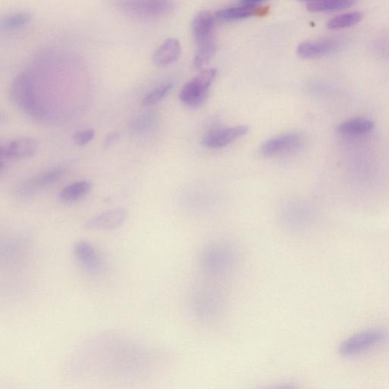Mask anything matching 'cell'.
<instances>
[{
	"label": "cell",
	"instance_id": "cell-1",
	"mask_svg": "<svg viewBox=\"0 0 389 389\" xmlns=\"http://www.w3.org/2000/svg\"><path fill=\"white\" fill-rule=\"evenodd\" d=\"M154 359V353L141 344L118 335H103L76 352L71 372L84 377H139L149 370Z\"/></svg>",
	"mask_w": 389,
	"mask_h": 389
},
{
	"label": "cell",
	"instance_id": "cell-2",
	"mask_svg": "<svg viewBox=\"0 0 389 389\" xmlns=\"http://www.w3.org/2000/svg\"><path fill=\"white\" fill-rule=\"evenodd\" d=\"M189 311L197 321L205 324L219 322L224 315L226 302L224 295L212 287H199L189 297Z\"/></svg>",
	"mask_w": 389,
	"mask_h": 389
},
{
	"label": "cell",
	"instance_id": "cell-3",
	"mask_svg": "<svg viewBox=\"0 0 389 389\" xmlns=\"http://www.w3.org/2000/svg\"><path fill=\"white\" fill-rule=\"evenodd\" d=\"M236 251L232 245L214 243L207 247L199 257V266L206 276L217 278L226 275L234 267Z\"/></svg>",
	"mask_w": 389,
	"mask_h": 389
},
{
	"label": "cell",
	"instance_id": "cell-4",
	"mask_svg": "<svg viewBox=\"0 0 389 389\" xmlns=\"http://www.w3.org/2000/svg\"><path fill=\"white\" fill-rule=\"evenodd\" d=\"M9 96L14 105L30 116L37 118L43 115L41 108L36 102L34 85L30 76L21 74L14 78L10 86Z\"/></svg>",
	"mask_w": 389,
	"mask_h": 389
},
{
	"label": "cell",
	"instance_id": "cell-5",
	"mask_svg": "<svg viewBox=\"0 0 389 389\" xmlns=\"http://www.w3.org/2000/svg\"><path fill=\"white\" fill-rule=\"evenodd\" d=\"M120 10L129 17L140 20H154L174 9L171 0H122Z\"/></svg>",
	"mask_w": 389,
	"mask_h": 389
},
{
	"label": "cell",
	"instance_id": "cell-6",
	"mask_svg": "<svg viewBox=\"0 0 389 389\" xmlns=\"http://www.w3.org/2000/svg\"><path fill=\"white\" fill-rule=\"evenodd\" d=\"M217 76V70L213 68L201 70L189 82H187L179 93V99L186 107H199L205 102L211 87Z\"/></svg>",
	"mask_w": 389,
	"mask_h": 389
},
{
	"label": "cell",
	"instance_id": "cell-7",
	"mask_svg": "<svg viewBox=\"0 0 389 389\" xmlns=\"http://www.w3.org/2000/svg\"><path fill=\"white\" fill-rule=\"evenodd\" d=\"M389 337L384 329H372L362 331L345 340L340 347V353L344 357H354L363 354L383 344Z\"/></svg>",
	"mask_w": 389,
	"mask_h": 389
},
{
	"label": "cell",
	"instance_id": "cell-8",
	"mask_svg": "<svg viewBox=\"0 0 389 389\" xmlns=\"http://www.w3.org/2000/svg\"><path fill=\"white\" fill-rule=\"evenodd\" d=\"M74 254L82 269L91 275L98 276L104 271V262L98 249L88 241H79L75 245Z\"/></svg>",
	"mask_w": 389,
	"mask_h": 389
},
{
	"label": "cell",
	"instance_id": "cell-9",
	"mask_svg": "<svg viewBox=\"0 0 389 389\" xmlns=\"http://www.w3.org/2000/svg\"><path fill=\"white\" fill-rule=\"evenodd\" d=\"M302 144V137L296 133H286L265 142L261 147V153L267 157H277L292 153Z\"/></svg>",
	"mask_w": 389,
	"mask_h": 389
},
{
	"label": "cell",
	"instance_id": "cell-10",
	"mask_svg": "<svg viewBox=\"0 0 389 389\" xmlns=\"http://www.w3.org/2000/svg\"><path fill=\"white\" fill-rule=\"evenodd\" d=\"M249 127L238 126L221 129H217L207 133L203 138V145L208 148H221L230 145L242 136L247 134Z\"/></svg>",
	"mask_w": 389,
	"mask_h": 389
},
{
	"label": "cell",
	"instance_id": "cell-11",
	"mask_svg": "<svg viewBox=\"0 0 389 389\" xmlns=\"http://www.w3.org/2000/svg\"><path fill=\"white\" fill-rule=\"evenodd\" d=\"M37 141L32 138H19L3 144L1 146L3 159L21 160L30 158L37 153Z\"/></svg>",
	"mask_w": 389,
	"mask_h": 389
},
{
	"label": "cell",
	"instance_id": "cell-12",
	"mask_svg": "<svg viewBox=\"0 0 389 389\" xmlns=\"http://www.w3.org/2000/svg\"><path fill=\"white\" fill-rule=\"evenodd\" d=\"M126 212L122 208H114L100 213L85 223L84 227L89 230H112L124 224Z\"/></svg>",
	"mask_w": 389,
	"mask_h": 389
},
{
	"label": "cell",
	"instance_id": "cell-13",
	"mask_svg": "<svg viewBox=\"0 0 389 389\" xmlns=\"http://www.w3.org/2000/svg\"><path fill=\"white\" fill-rule=\"evenodd\" d=\"M192 26L197 45L214 38V16L210 12H199L194 18Z\"/></svg>",
	"mask_w": 389,
	"mask_h": 389
},
{
	"label": "cell",
	"instance_id": "cell-14",
	"mask_svg": "<svg viewBox=\"0 0 389 389\" xmlns=\"http://www.w3.org/2000/svg\"><path fill=\"white\" fill-rule=\"evenodd\" d=\"M180 53H181V47L179 41L175 38H168L155 49L153 60L155 66L166 67L176 62Z\"/></svg>",
	"mask_w": 389,
	"mask_h": 389
},
{
	"label": "cell",
	"instance_id": "cell-15",
	"mask_svg": "<svg viewBox=\"0 0 389 389\" xmlns=\"http://www.w3.org/2000/svg\"><path fill=\"white\" fill-rule=\"evenodd\" d=\"M337 47V43L335 41L305 42L298 46L297 54L302 59H314L334 52Z\"/></svg>",
	"mask_w": 389,
	"mask_h": 389
},
{
	"label": "cell",
	"instance_id": "cell-16",
	"mask_svg": "<svg viewBox=\"0 0 389 389\" xmlns=\"http://www.w3.org/2000/svg\"><path fill=\"white\" fill-rule=\"evenodd\" d=\"M65 175V170L61 168H54L35 176L30 181L21 187V192L30 193L45 188L58 181Z\"/></svg>",
	"mask_w": 389,
	"mask_h": 389
},
{
	"label": "cell",
	"instance_id": "cell-17",
	"mask_svg": "<svg viewBox=\"0 0 389 389\" xmlns=\"http://www.w3.org/2000/svg\"><path fill=\"white\" fill-rule=\"evenodd\" d=\"M374 122L366 118H354L342 122L337 127V132L346 135H362L373 131Z\"/></svg>",
	"mask_w": 389,
	"mask_h": 389
},
{
	"label": "cell",
	"instance_id": "cell-18",
	"mask_svg": "<svg viewBox=\"0 0 389 389\" xmlns=\"http://www.w3.org/2000/svg\"><path fill=\"white\" fill-rule=\"evenodd\" d=\"M91 184L87 180L75 182L65 187L60 193V199L65 203H74L87 196Z\"/></svg>",
	"mask_w": 389,
	"mask_h": 389
},
{
	"label": "cell",
	"instance_id": "cell-19",
	"mask_svg": "<svg viewBox=\"0 0 389 389\" xmlns=\"http://www.w3.org/2000/svg\"><path fill=\"white\" fill-rule=\"evenodd\" d=\"M33 20V15L28 12H18L10 14L0 20V30L12 32L20 30L30 25Z\"/></svg>",
	"mask_w": 389,
	"mask_h": 389
},
{
	"label": "cell",
	"instance_id": "cell-20",
	"mask_svg": "<svg viewBox=\"0 0 389 389\" xmlns=\"http://www.w3.org/2000/svg\"><path fill=\"white\" fill-rule=\"evenodd\" d=\"M258 14L256 6L243 5L238 7H230V8L221 10L216 12L215 16L219 20L225 21H234L247 19Z\"/></svg>",
	"mask_w": 389,
	"mask_h": 389
},
{
	"label": "cell",
	"instance_id": "cell-21",
	"mask_svg": "<svg viewBox=\"0 0 389 389\" xmlns=\"http://www.w3.org/2000/svg\"><path fill=\"white\" fill-rule=\"evenodd\" d=\"M355 4V0H315L307 5V10L312 12H326L349 8Z\"/></svg>",
	"mask_w": 389,
	"mask_h": 389
},
{
	"label": "cell",
	"instance_id": "cell-22",
	"mask_svg": "<svg viewBox=\"0 0 389 389\" xmlns=\"http://www.w3.org/2000/svg\"><path fill=\"white\" fill-rule=\"evenodd\" d=\"M216 50L214 38L203 43L198 45L196 54H194L192 66L194 69L199 70L210 61Z\"/></svg>",
	"mask_w": 389,
	"mask_h": 389
},
{
	"label": "cell",
	"instance_id": "cell-23",
	"mask_svg": "<svg viewBox=\"0 0 389 389\" xmlns=\"http://www.w3.org/2000/svg\"><path fill=\"white\" fill-rule=\"evenodd\" d=\"M363 18V13L359 12L342 14L329 21L327 27L330 30H343L358 24Z\"/></svg>",
	"mask_w": 389,
	"mask_h": 389
},
{
	"label": "cell",
	"instance_id": "cell-24",
	"mask_svg": "<svg viewBox=\"0 0 389 389\" xmlns=\"http://www.w3.org/2000/svg\"><path fill=\"white\" fill-rule=\"evenodd\" d=\"M173 85H174L172 82H165L158 85L157 87L150 91L143 98L142 104L146 107H150L159 103L162 100L168 95V93L173 88Z\"/></svg>",
	"mask_w": 389,
	"mask_h": 389
},
{
	"label": "cell",
	"instance_id": "cell-25",
	"mask_svg": "<svg viewBox=\"0 0 389 389\" xmlns=\"http://www.w3.org/2000/svg\"><path fill=\"white\" fill-rule=\"evenodd\" d=\"M155 119L153 115L142 114L134 120L131 125V131L135 134L146 133L153 127Z\"/></svg>",
	"mask_w": 389,
	"mask_h": 389
},
{
	"label": "cell",
	"instance_id": "cell-26",
	"mask_svg": "<svg viewBox=\"0 0 389 389\" xmlns=\"http://www.w3.org/2000/svg\"><path fill=\"white\" fill-rule=\"evenodd\" d=\"M96 133L95 129H82L76 132L73 135L74 142L79 146L87 145L96 138Z\"/></svg>",
	"mask_w": 389,
	"mask_h": 389
},
{
	"label": "cell",
	"instance_id": "cell-27",
	"mask_svg": "<svg viewBox=\"0 0 389 389\" xmlns=\"http://www.w3.org/2000/svg\"><path fill=\"white\" fill-rule=\"evenodd\" d=\"M119 139V134L118 133H112L107 136L104 145L105 147H110L115 142Z\"/></svg>",
	"mask_w": 389,
	"mask_h": 389
},
{
	"label": "cell",
	"instance_id": "cell-28",
	"mask_svg": "<svg viewBox=\"0 0 389 389\" xmlns=\"http://www.w3.org/2000/svg\"><path fill=\"white\" fill-rule=\"evenodd\" d=\"M265 1H268V0H241V3L243 5L255 7L256 5Z\"/></svg>",
	"mask_w": 389,
	"mask_h": 389
},
{
	"label": "cell",
	"instance_id": "cell-29",
	"mask_svg": "<svg viewBox=\"0 0 389 389\" xmlns=\"http://www.w3.org/2000/svg\"><path fill=\"white\" fill-rule=\"evenodd\" d=\"M300 1H315V0H300Z\"/></svg>",
	"mask_w": 389,
	"mask_h": 389
}]
</instances>
